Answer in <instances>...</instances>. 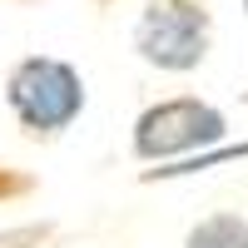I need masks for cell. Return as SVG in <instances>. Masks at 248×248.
<instances>
[{"instance_id": "6da1fadb", "label": "cell", "mask_w": 248, "mask_h": 248, "mask_svg": "<svg viewBox=\"0 0 248 248\" xmlns=\"http://www.w3.org/2000/svg\"><path fill=\"white\" fill-rule=\"evenodd\" d=\"M0 99H5V114L20 129V139L30 144H55L65 139L90 109V79L85 70L65 55H45L30 50L10 60L5 79H0Z\"/></svg>"}, {"instance_id": "277c9868", "label": "cell", "mask_w": 248, "mask_h": 248, "mask_svg": "<svg viewBox=\"0 0 248 248\" xmlns=\"http://www.w3.org/2000/svg\"><path fill=\"white\" fill-rule=\"evenodd\" d=\"M179 248H248V214L243 209H209L184 229Z\"/></svg>"}, {"instance_id": "52a82bcc", "label": "cell", "mask_w": 248, "mask_h": 248, "mask_svg": "<svg viewBox=\"0 0 248 248\" xmlns=\"http://www.w3.org/2000/svg\"><path fill=\"white\" fill-rule=\"evenodd\" d=\"M35 194H40V174L0 159V209H15V203H25Z\"/></svg>"}, {"instance_id": "3957f363", "label": "cell", "mask_w": 248, "mask_h": 248, "mask_svg": "<svg viewBox=\"0 0 248 248\" xmlns=\"http://www.w3.org/2000/svg\"><path fill=\"white\" fill-rule=\"evenodd\" d=\"M229 144V109L203 94H164L144 105L129 124V159L134 164H179L189 154Z\"/></svg>"}, {"instance_id": "ba28073f", "label": "cell", "mask_w": 248, "mask_h": 248, "mask_svg": "<svg viewBox=\"0 0 248 248\" xmlns=\"http://www.w3.org/2000/svg\"><path fill=\"white\" fill-rule=\"evenodd\" d=\"M238 10H243V25H248V0H238ZM243 105H248V90H243Z\"/></svg>"}, {"instance_id": "9c48e42d", "label": "cell", "mask_w": 248, "mask_h": 248, "mask_svg": "<svg viewBox=\"0 0 248 248\" xmlns=\"http://www.w3.org/2000/svg\"><path fill=\"white\" fill-rule=\"evenodd\" d=\"M5 5H45V0H5Z\"/></svg>"}, {"instance_id": "7a4b0ae2", "label": "cell", "mask_w": 248, "mask_h": 248, "mask_svg": "<svg viewBox=\"0 0 248 248\" xmlns=\"http://www.w3.org/2000/svg\"><path fill=\"white\" fill-rule=\"evenodd\" d=\"M214 0H144L129 25V50L154 75H194L214 55Z\"/></svg>"}, {"instance_id": "5b68a950", "label": "cell", "mask_w": 248, "mask_h": 248, "mask_svg": "<svg viewBox=\"0 0 248 248\" xmlns=\"http://www.w3.org/2000/svg\"><path fill=\"white\" fill-rule=\"evenodd\" d=\"M248 159V139L238 144H218V149H203V154H189L179 164H159V169H144L139 184H174V179H194V174H214L223 164H243Z\"/></svg>"}, {"instance_id": "30bf717a", "label": "cell", "mask_w": 248, "mask_h": 248, "mask_svg": "<svg viewBox=\"0 0 248 248\" xmlns=\"http://www.w3.org/2000/svg\"><path fill=\"white\" fill-rule=\"evenodd\" d=\"M90 5H99V10H109V5H119V0H90Z\"/></svg>"}, {"instance_id": "8992f818", "label": "cell", "mask_w": 248, "mask_h": 248, "mask_svg": "<svg viewBox=\"0 0 248 248\" xmlns=\"http://www.w3.org/2000/svg\"><path fill=\"white\" fill-rule=\"evenodd\" d=\"M60 233H65L60 218H25V223L0 229V248H55Z\"/></svg>"}]
</instances>
